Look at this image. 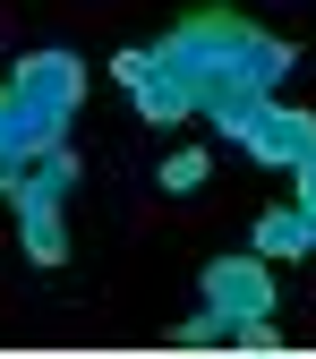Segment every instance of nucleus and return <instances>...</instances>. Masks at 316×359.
I'll use <instances>...</instances> for the list:
<instances>
[{
	"instance_id": "f257e3e1",
	"label": "nucleus",
	"mask_w": 316,
	"mask_h": 359,
	"mask_svg": "<svg viewBox=\"0 0 316 359\" xmlns=\"http://www.w3.org/2000/svg\"><path fill=\"white\" fill-rule=\"evenodd\" d=\"M154 52L171 60V77L197 95V111L231 137V128L256 111V103H274V86L291 77V43L282 34H265V26H248L240 9H188Z\"/></svg>"
},
{
	"instance_id": "f03ea898",
	"label": "nucleus",
	"mask_w": 316,
	"mask_h": 359,
	"mask_svg": "<svg viewBox=\"0 0 316 359\" xmlns=\"http://www.w3.org/2000/svg\"><path fill=\"white\" fill-rule=\"evenodd\" d=\"M69 189H77V154H69V146H52L34 171H18V180H9L18 240H26V257H34V265H60V257H69V222H60Z\"/></svg>"
},
{
	"instance_id": "7ed1b4c3",
	"label": "nucleus",
	"mask_w": 316,
	"mask_h": 359,
	"mask_svg": "<svg viewBox=\"0 0 316 359\" xmlns=\"http://www.w3.org/2000/svg\"><path fill=\"white\" fill-rule=\"evenodd\" d=\"M205 308H214L231 334L256 325V317H274V308H282V299H274V257H256V248H248V257H214V265H205Z\"/></svg>"
},
{
	"instance_id": "20e7f679",
	"label": "nucleus",
	"mask_w": 316,
	"mask_h": 359,
	"mask_svg": "<svg viewBox=\"0 0 316 359\" xmlns=\"http://www.w3.org/2000/svg\"><path fill=\"white\" fill-rule=\"evenodd\" d=\"M111 77L128 86V103H137L154 128H171V120H197V95L171 77V60L154 52V43H146V52H120V60H111Z\"/></svg>"
},
{
	"instance_id": "39448f33",
	"label": "nucleus",
	"mask_w": 316,
	"mask_h": 359,
	"mask_svg": "<svg viewBox=\"0 0 316 359\" xmlns=\"http://www.w3.org/2000/svg\"><path fill=\"white\" fill-rule=\"evenodd\" d=\"M231 137L248 146V163H265V171H291V163L316 146V120H308L299 103H256V111L231 128Z\"/></svg>"
},
{
	"instance_id": "423d86ee",
	"label": "nucleus",
	"mask_w": 316,
	"mask_h": 359,
	"mask_svg": "<svg viewBox=\"0 0 316 359\" xmlns=\"http://www.w3.org/2000/svg\"><path fill=\"white\" fill-rule=\"evenodd\" d=\"M52 146H69V137H60V128L18 95L9 77H0V197H9V180H18V171H34Z\"/></svg>"
},
{
	"instance_id": "0eeeda50",
	"label": "nucleus",
	"mask_w": 316,
	"mask_h": 359,
	"mask_svg": "<svg viewBox=\"0 0 316 359\" xmlns=\"http://www.w3.org/2000/svg\"><path fill=\"white\" fill-rule=\"evenodd\" d=\"M248 240H256V257H274V265H282V257H308V248H316V222H308L299 205H265Z\"/></svg>"
},
{
	"instance_id": "6e6552de",
	"label": "nucleus",
	"mask_w": 316,
	"mask_h": 359,
	"mask_svg": "<svg viewBox=\"0 0 316 359\" xmlns=\"http://www.w3.org/2000/svg\"><path fill=\"white\" fill-rule=\"evenodd\" d=\"M205 171H214V154L188 146V154H171V163H163V189H171V197H188V189H205Z\"/></svg>"
},
{
	"instance_id": "1a4fd4ad",
	"label": "nucleus",
	"mask_w": 316,
	"mask_h": 359,
	"mask_svg": "<svg viewBox=\"0 0 316 359\" xmlns=\"http://www.w3.org/2000/svg\"><path fill=\"white\" fill-rule=\"evenodd\" d=\"M222 342H231V325H222L214 308H197V317L179 325V351H222Z\"/></svg>"
},
{
	"instance_id": "9d476101",
	"label": "nucleus",
	"mask_w": 316,
	"mask_h": 359,
	"mask_svg": "<svg viewBox=\"0 0 316 359\" xmlns=\"http://www.w3.org/2000/svg\"><path fill=\"white\" fill-rule=\"evenodd\" d=\"M291 189H299V197H291V205H299V214H308V222H316V146H308V154H299V163H291Z\"/></svg>"
}]
</instances>
